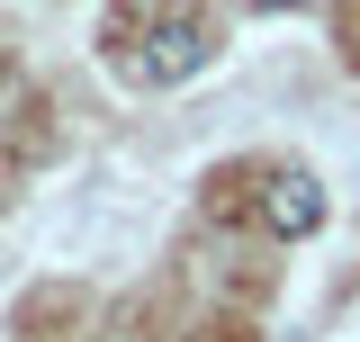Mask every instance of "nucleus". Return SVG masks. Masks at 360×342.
<instances>
[{"instance_id": "f257e3e1", "label": "nucleus", "mask_w": 360, "mask_h": 342, "mask_svg": "<svg viewBox=\"0 0 360 342\" xmlns=\"http://www.w3.org/2000/svg\"><path fill=\"white\" fill-rule=\"evenodd\" d=\"M324 180L315 171H270L262 180V225L279 234V243H307V234H324Z\"/></svg>"}, {"instance_id": "f03ea898", "label": "nucleus", "mask_w": 360, "mask_h": 342, "mask_svg": "<svg viewBox=\"0 0 360 342\" xmlns=\"http://www.w3.org/2000/svg\"><path fill=\"white\" fill-rule=\"evenodd\" d=\"M153 54H135V82H189V72H198V63H207V54H217V45H207V18H198V9H172V18H162V27H153Z\"/></svg>"}, {"instance_id": "7ed1b4c3", "label": "nucleus", "mask_w": 360, "mask_h": 342, "mask_svg": "<svg viewBox=\"0 0 360 342\" xmlns=\"http://www.w3.org/2000/svg\"><path fill=\"white\" fill-rule=\"evenodd\" d=\"M252 9H297V0H252Z\"/></svg>"}, {"instance_id": "20e7f679", "label": "nucleus", "mask_w": 360, "mask_h": 342, "mask_svg": "<svg viewBox=\"0 0 360 342\" xmlns=\"http://www.w3.org/2000/svg\"><path fill=\"white\" fill-rule=\"evenodd\" d=\"M0 54H9V45H0Z\"/></svg>"}]
</instances>
